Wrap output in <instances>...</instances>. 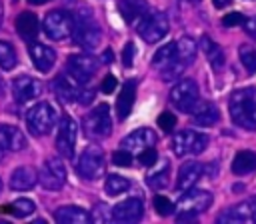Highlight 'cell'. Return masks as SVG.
Returning a JSON list of instances; mask_svg holds the SVG:
<instances>
[{
    "mask_svg": "<svg viewBox=\"0 0 256 224\" xmlns=\"http://www.w3.org/2000/svg\"><path fill=\"white\" fill-rule=\"evenodd\" d=\"M228 108H230V118L234 124L246 130H256V96L252 88L236 90L230 98Z\"/></svg>",
    "mask_w": 256,
    "mask_h": 224,
    "instance_id": "cell-1",
    "label": "cell"
},
{
    "mask_svg": "<svg viewBox=\"0 0 256 224\" xmlns=\"http://www.w3.org/2000/svg\"><path fill=\"white\" fill-rule=\"evenodd\" d=\"M74 42L82 48H96L102 40V30L98 26V22L94 20L90 8L80 6V10L74 16V30H72Z\"/></svg>",
    "mask_w": 256,
    "mask_h": 224,
    "instance_id": "cell-2",
    "label": "cell"
},
{
    "mask_svg": "<svg viewBox=\"0 0 256 224\" xmlns=\"http://www.w3.org/2000/svg\"><path fill=\"white\" fill-rule=\"evenodd\" d=\"M56 124V108L50 102H38L26 112V126L34 136H46Z\"/></svg>",
    "mask_w": 256,
    "mask_h": 224,
    "instance_id": "cell-3",
    "label": "cell"
},
{
    "mask_svg": "<svg viewBox=\"0 0 256 224\" xmlns=\"http://www.w3.org/2000/svg\"><path fill=\"white\" fill-rule=\"evenodd\" d=\"M104 168H106V158L102 148L96 144L86 146L76 162V172L84 180H98L104 174Z\"/></svg>",
    "mask_w": 256,
    "mask_h": 224,
    "instance_id": "cell-4",
    "label": "cell"
},
{
    "mask_svg": "<svg viewBox=\"0 0 256 224\" xmlns=\"http://www.w3.org/2000/svg\"><path fill=\"white\" fill-rule=\"evenodd\" d=\"M212 204V194L208 190H186V194L180 198L178 202V214L176 220L184 222V220H194L200 212H204L208 206Z\"/></svg>",
    "mask_w": 256,
    "mask_h": 224,
    "instance_id": "cell-5",
    "label": "cell"
},
{
    "mask_svg": "<svg viewBox=\"0 0 256 224\" xmlns=\"http://www.w3.org/2000/svg\"><path fill=\"white\" fill-rule=\"evenodd\" d=\"M112 132V116L108 104H98L84 116V134L88 138H106Z\"/></svg>",
    "mask_w": 256,
    "mask_h": 224,
    "instance_id": "cell-6",
    "label": "cell"
},
{
    "mask_svg": "<svg viewBox=\"0 0 256 224\" xmlns=\"http://www.w3.org/2000/svg\"><path fill=\"white\" fill-rule=\"evenodd\" d=\"M42 28H44V34L50 40H64L74 30V18L66 10H50L44 16Z\"/></svg>",
    "mask_w": 256,
    "mask_h": 224,
    "instance_id": "cell-7",
    "label": "cell"
},
{
    "mask_svg": "<svg viewBox=\"0 0 256 224\" xmlns=\"http://www.w3.org/2000/svg\"><path fill=\"white\" fill-rule=\"evenodd\" d=\"M138 34L144 42L154 44L168 34V18L162 12H146L138 22Z\"/></svg>",
    "mask_w": 256,
    "mask_h": 224,
    "instance_id": "cell-8",
    "label": "cell"
},
{
    "mask_svg": "<svg viewBox=\"0 0 256 224\" xmlns=\"http://www.w3.org/2000/svg\"><path fill=\"white\" fill-rule=\"evenodd\" d=\"M198 86L194 80L190 78H184V80H178L172 90H170V102L172 106H176L180 112H192L194 106L198 104Z\"/></svg>",
    "mask_w": 256,
    "mask_h": 224,
    "instance_id": "cell-9",
    "label": "cell"
},
{
    "mask_svg": "<svg viewBox=\"0 0 256 224\" xmlns=\"http://www.w3.org/2000/svg\"><path fill=\"white\" fill-rule=\"evenodd\" d=\"M76 140H78V124L74 122L72 116L64 114L62 120H60V126H58V134H56V148L58 152L72 160L74 158V152H76Z\"/></svg>",
    "mask_w": 256,
    "mask_h": 224,
    "instance_id": "cell-10",
    "label": "cell"
},
{
    "mask_svg": "<svg viewBox=\"0 0 256 224\" xmlns=\"http://www.w3.org/2000/svg\"><path fill=\"white\" fill-rule=\"evenodd\" d=\"M66 178H68V172H66L62 158L50 156L48 160H44V164L40 168V180L38 182L46 190H60L66 184Z\"/></svg>",
    "mask_w": 256,
    "mask_h": 224,
    "instance_id": "cell-11",
    "label": "cell"
},
{
    "mask_svg": "<svg viewBox=\"0 0 256 224\" xmlns=\"http://www.w3.org/2000/svg\"><path fill=\"white\" fill-rule=\"evenodd\" d=\"M208 144V136L200 134L196 130H182L172 140V152L176 156H188V154H200Z\"/></svg>",
    "mask_w": 256,
    "mask_h": 224,
    "instance_id": "cell-12",
    "label": "cell"
},
{
    "mask_svg": "<svg viewBox=\"0 0 256 224\" xmlns=\"http://www.w3.org/2000/svg\"><path fill=\"white\" fill-rule=\"evenodd\" d=\"M98 64H100V62H98L94 56H90V54H72V56L68 58L66 70H68V74H70L80 86H84V84H88L90 78L96 74Z\"/></svg>",
    "mask_w": 256,
    "mask_h": 224,
    "instance_id": "cell-13",
    "label": "cell"
},
{
    "mask_svg": "<svg viewBox=\"0 0 256 224\" xmlns=\"http://www.w3.org/2000/svg\"><path fill=\"white\" fill-rule=\"evenodd\" d=\"M12 94H14V98L18 102H32L42 94V82L32 78V76H28V74H22V76L14 78Z\"/></svg>",
    "mask_w": 256,
    "mask_h": 224,
    "instance_id": "cell-14",
    "label": "cell"
},
{
    "mask_svg": "<svg viewBox=\"0 0 256 224\" xmlns=\"http://www.w3.org/2000/svg\"><path fill=\"white\" fill-rule=\"evenodd\" d=\"M142 214H144V204L140 198H126L112 208V220L122 222V224L138 222Z\"/></svg>",
    "mask_w": 256,
    "mask_h": 224,
    "instance_id": "cell-15",
    "label": "cell"
},
{
    "mask_svg": "<svg viewBox=\"0 0 256 224\" xmlns=\"http://www.w3.org/2000/svg\"><path fill=\"white\" fill-rule=\"evenodd\" d=\"M256 216V198H248L236 206H230L226 208L220 216H218V222L222 224H232V222H248V220H254Z\"/></svg>",
    "mask_w": 256,
    "mask_h": 224,
    "instance_id": "cell-16",
    "label": "cell"
},
{
    "mask_svg": "<svg viewBox=\"0 0 256 224\" xmlns=\"http://www.w3.org/2000/svg\"><path fill=\"white\" fill-rule=\"evenodd\" d=\"M28 54H30L32 64L40 72H50L56 64V52L50 46L42 44V42H32L30 48H28Z\"/></svg>",
    "mask_w": 256,
    "mask_h": 224,
    "instance_id": "cell-17",
    "label": "cell"
},
{
    "mask_svg": "<svg viewBox=\"0 0 256 224\" xmlns=\"http://www.w3.org/2000/svg\"><path fill=\"white\" fill-rule=\"evenodd\" d=\"M136 78H130L124 82L118 98H116V112H118V118L120 120H126L132 112V106H134V100H136Z\"/></svg>",
    "mask_w": 256,
    "mask_h": 224,
    "instance_id": "cell-18",
    "label": "cell"
},
{
    "mask_svg": "<svg viewBox=\"0 0 256 224\" xmlns=\"http://www.w3.org/2000/svg\"><path fill=\"white\" fill-rule=\"evenodd\" d=\"M122 148L126 150H144L156 144V134L150 128H138L134 132H130L128 136L122 138Z\"/></svg>",
    "mask_w": 256,
    "mask_h": 224,
    "instance_id": "cell-19",
    "label": "cell"
},
{
    "mask_svg": "<svg viewBox=\"0 0 256 224\" xmlns=\"http://www.w3.org/2000/svg\"><path fill=\"white\" fill-rule=\"evenodd\" d=\"M202 172H204L202 164H198V162H194V160L182 164L180 170H178V176H176V188H178L180 192L190 190V188L200 180Z\"/></svg>",
    "mask_w": 256,
    "mask_h": 224,
    "instance_id": "cell-20",
    "label": "cell"
},
{
    "mask_svg": "<svg viewBox=\"0 0 256 224\" xmlns=\"http://www.w3.org/2000/svg\"><path fill=\"white\" fill-rule=\"evenodd\" d=\"M0 144L6 148V150H24L28 140L24 136V132L18 128V126H12V124H0Z\"/></svg>",
    "mask_w": 256,
    "mask_h": 224,
    "instance_id": "cell-21",
    "label": "cell"
},
{
    "mask_svg": "<svg viewBox=\"0 0 256 224\" xmlns=\"http://www.w3.org/2000/svg\"><path fill=\"white\" fill-rule=\"evenodd\" d=\"M54 220L58 224H90L92 222V216L80 208V206H60L56 212H54Z\"/></svg>",
    "mask_w": 256,
    "mask_h": 224,
    "instance_id": "cell-22",
    "label": "cell"
},
{
    "mask_svg": "<svg viewBox=\"0 0 256 224\" xmlns=\"http://www.w3.org/2000/svg\"><path fill=\"white\" fill-rule=\"evenodd\" d=\"M40 180V172L34 166H20L10 176V188L12 190H30Z\"/></svg>",
    "mask_w": 256,
    "mask_h": 224,
    "instance_id": "cell-23",
    "label": "cell"
},
{
    "mask_svg": "<svg viewBox=\"0 0 256 224\" xmlns=\"http://www.w3.org/2000/svg\"><path fill=\"white\" fill-rule=\"evenodd\" d=\"M16 32L20 34V38L24 40H34L40 32V22L38 16L34 12H20V16L16 18Z\"/></svg>",
    "mask_w": 256,
    "mask_h": 224,
    "instance_id": "cell-24",
    "label": "cell"
},
{
    "mask_svg": "<svg viewBox=\"0 0 256 224\" xmlns=\"http://www.w3.org/2000/svg\"><path fill=\"white\" fill-rule=\"evenodd\" d=\"M218 118H220V112L212 102H198L192 110V122L196 126H212L218 122Z\"/></svg>",
    "mask_w": 256,
    "mask_h": 224,
    "instance_id": "cell-25",
    "label": "cell"
},
{
    "mask_svg": "<svg viewBox=\"0 0 256 224\" xmlns=\"http://www.w3.org/2000/svg\"><path fill=\"white\" fill-rule=\"evenodd\" d=\"M118 10H120L122 18L128 24H132V22H136L138 18H142L148 12V4H146V0H120L118 2Z\"/></svg>",
    "mask_w": 256,
    "mask_h": 224,
    "instance_id": "cell-26",
    "label": "cell"
},
{
    "mask_svg": "<svg viewBox=\"0 0 256 224\" xmlns=\"http://www.w3.org/2000/svg\"><path fill=\"white\" fill-rule=\"evenodd\" d=\"M52 90L56 92V96H58L62 102L76 100V98H78V92H80V88L74 86L64 74H58V76L54 78V82H52Z\"/></svg>",
    "mask_w": 256,
    "mask_h": 224,
    "instance_id": "cell-27",
    "label": "cell"
},
{
    "mask_svg": "<svg viewBox=\"0 0 256 224\" xmlns=\"http://www.w3.org/2000/svg\"><path fill=\"white\" fill-rule=\"evenodd\" d=\"M256 170V152L252 150H240L232 160V172L242 176Z\"/></svg>",
    "mask_w": 256,
    "mask_h": 224,
    "instance_id": "cell-28",
    "label": "cell"
},
{
    "mask_svg": "<svg viewBox=\"0 0 256 224\" xmlns=\"http://www.w3.org/2000/svg\"><path fill=\"white\" fill-rule=\"evenodd\" d=\"M200 48L206 54V58L212 64V68L214 70H222V66H224V52L220 50V46L216 42H212L208 36H202L200 38Z\"/></svg>",
    "mask_w": 256,
    "mask_h": 224,
    "instance_id": "cell-29",
    "label": "cell"
},
{
    "mask_svg": "<svg viewBox=\"0 0 256 224\" xmlns=\"http://www.w3.org/2000/svg\"><path fill=\"white\" fill-rule=\"evenodd\" d=\"M176 46H178V64L182 68H188L194 62V58H196V48H198L196 42L192 38L184 36V38H180L176 42Z\"/></svg>",
    "mask_w": 256,
    "mask_h": 224,
    "instance_id": "cell-30",
    "label": "cell"
},
{
    "mask_svg": "<svg viewBox=\"0 0 256 224\" xmlns=\"http://www.w3.org/2000/svg\"><path fill=\"white\" fill-rule=\"evenodd\" d=\"M130 188V180L120 176V174H110L106 176V182H104V190L108 196H118L122 192H126Z\"/></svg>",
    "mask_w": 256,
    "mask_h": 224,
    "instance_id": "cell-31",
    "label": "cell"
},
{
    "mask_svg": "<svg viewBox=\"0 0 256 224\" xmlns=\"http://www.w3.org/2000/svg\"><path fill=\"white\" fill-rule=\"evenodd\" d=\"M18 64V56L14 46L8 40H0V68L2 70H14Z\"/></svg>",
    "mask_w": 256,
    "mask_h": 224,
    "instance_id": "cell-32",
    "label": "cell"
},
{
    "mask_svg": "<svg viewBox=\"0 0 256 224\" xmlns=\"http://www.w3.org/2000/svg\"><path fill=\"white\" fill-rule=\"evenodd\" d=\"M34 210H36V204H34L30 198H18V200H14L12 204H8V212L14 214V216H18V218H26V216H30Z\"/></svg>",
    "mask_w": 256,
    "mask_h": 224,
    "instance_id": "cell-33",
    "label": "cell"
},
{
    "mask_svg": "<svg viewBox=\"0 0 256 224\" xmlns=\"http://www.w3.org/2000/svg\"><path fill=\"white\" fill-rule=\"evenodd\" d=\"M168 172H170V166H168V164H164V166H162V170L152 172V174L146 178L148 186H150V188H154V190H162V188L168 184Z\"/></svg>",
    "mask_w": 256,
    "mask_h": 224,
    "instance_id": "cell-34",
    "label": "cell"
},
{
    "mask_svg": "<svg viewBox=\"0 0 256 224\" xmlns=\"http://www.w3.org/2000/svg\"><path fill=\"white\" fill-rule=\"evenodd\" d=\"M238 54H240V60H242L246 72L254 74V72H256V50L250 48V46H240Z\"/></svg>",
    "mask_w": 256,
    "mask_h": 224,
    "instance_id": "cell-35",
    "label": "cell"
},
{
    "mask_svg": "<svg viewBox=\"0 0 256 224\" xmlns=\"http://www.w3.org/2000/svg\"><path fill=\"white\" fill-rule=\"evenodd\" d=\"M154 208H156V212H158L160 216H170L176 206H174L166 196H154Z\"/></svg>",
    "mask_w": 256,
    "mask_h": 224,
    "instance_id": "cell-36",
    "label": "cell"
},
{
    "mask_svg": "<svg viewBox=\"0 0 256 224\" xmlns=\"http://www.w3.org/2000/svg\"><path fill=\"white\" fill-rule=\"evenodd\" d=\"M112 164H116V166H124V168L132 166V154H130V150H126V148L116 150V152L112 154Z\"/></svg>",
    "mask_w": 256,
    "mask_h": 224,
    "instance_id": "cell-37",
    "label": "cell"
},
{
    "mask_svg": "<svg viewBox=\"0 0 256 224\" xmlns=\"http://www.w3.org/2000/svg\"><path fill=\"white\" fill-rule=\"evenodd\" d=\"M158 126L164 130V132H172V128L176 126V116L172 112H162L158 116Z\"/></svg>",
    "mask_w": 256,
    "mask_h": 224,
    "instance_id": "cell-38",
    "label": "cell"
},
{
    "mask_svg": "<svg viewBox=\"0 0 256 224\" xmlns=\"http://www.w3.org/2000/svg\"><path fill=\"white\" fill-rule=\"evenodd\" d=\"M138 160H140V164H142V166H152V164H156V160H158V152L154 150V146L144 148V150L140 152Z\"/></svg>",
    "mask_w": 256,
    "mask_h": 224,
    "instance_id": "cell-39",
    "label": "cell"
},
{
    "mask_svg": "<svg viewBox=\"0 0 256 224\" xmlns=\"http://www.w3.org/2000/svg\"><path fill=\"white\" fill-rule=\"evenodd\" d=\"M244 22H246V16H242L240 12H230V14H226L222 18V24L224 26H240Z\"/></svg>",
    "mask_w": 256,
    "mask_h": 224,
    "instance_id": "cell-40",
    "label": "cell"
},
{
    "mask_svg": "<svg viewBox=\"0 0 256 224\" xmlns=\"http://www.w3.org/2000/svg\"><path fill=\"white\" fill-rule=\"evenodd\" d=\"M134 54H136V48H134V44H132V42H126V46H124V52H122V64H124L126 68L134 64Z\"/></svg>",
    "mask_w": 256,
    "mask_h": 224,
    "instance_id": "cell-41",
    "label": "cell"
},
{
    "mask_svg": "<svg viewBox=\"0 0 256 224\" xmlns=\"http://www.w3.org/2000/svg\"><path fill=\"white\" fill-rule=\"evenodd\" d=\"M116 86H118V80H116L112 74H108V76L102 80V86H100V90H102V92H106V94H110L112 90H116Z\"/></svg>",
    "mask_w": 256,
    "mask_h": 224,
    "instance_id": "cell-42",
    "label": "cell"
},
{
    "mask_svg": "<svg viewBox=\"0 0 256 224\" xmlns=\"http://www.w3.org/2000/svg\"><path fill=\"white\" fill-rule=\"evenodd\" d=\"M244 28H246V34H248L250 38H254V40H256V16H252V18H246V22H244Z\"/></svg>",
    "mask_w": 256,
    "mask_h": 224,
    "instance_id": "cell-43",
    "label": "cell"
},
{
    "mask_svg": "<svg viewBox=\"0 0 256 224\" xmlns=\"http://www.w3.org/2000/svg\"><path fill=\"white\" fill-rule=\"evenodd\" d=\"M90 100H92V92H90V90H82V88H80L76 102H80V104H88Z\"/></svg>",
    "mask_w": 256,
    "mask_h": 224,
    "instance_id": "cell-44",
    "label": "cell"
},
{
    "mask_svg": "<svg viewBox=\"0 0 256 224\" xmlns=\"http://www.w3.org/2000/svg\"><path fill=\"white\" fill-rule=\"evenodd\" d=\"M212 2H214V6H216V8H226L232 0H212Z\"/></svg>",
    "mask_w": 256,
    "mask_h": 224,
    "instance_id": "cell-45",
    "label": "cell"
},
{
    "mask_svg": "<svg viewBox=\"0 0 256 224\" xmlns=\"http://www.w3.org/2000/svg\"><path fill=\"white\" fill-rule=\"evenodd\" d=\"M30 4H34V6H40V4H46V2H50V0H28Z\"/></svg>",
    "mask_w": 256,
    "mask_h": 224,
    "instance_id": "cell-46",
    "label": "cell"
},
{
    "mask_svg": "<svg viewBox=\"0 0 256 224\" xmlns=\"http://www.w3.org/2000/svg\"><path fill=\"white\" fill-rule=\"evenodd\" d=\"M2 14H4V10H2V2H0V26H2V18H4Z\"/></svg>",
    "mask_w": 256,
    "mask_h": 224,
    "instance_id": "cell-47",
    "label": "cell"
},
{
    "mask_svg": "<svg viewBox=\"0 0 256 224\" xmlns=\"http://www.w3.org/2000/svg\"><path fill=\"white\" fill-rule=\"evenodd\" d=\"M2 158H4V146L0 144V162H2Z\"/></svg>",
    "mask_w": 256,
    "mask_h": 224,
    "instance_id": "cell-48",
    "label": "cell"
},
{
    "mask_svg": "<svg viewBox=\"0 0 256 224\" xmlns=\"http://www.w3.org/2000/svg\"><path fill=\"white\" fill-rule=\"evenodd\" d=\"M0 192H2V180H0Z\"/></svg>",
    "mask_w": 256,
    "mask_h": 224,
    "instance_id": "cell-49",
    "label": "cell"
},
{
    "mask_svg": "<svg viewBox=\"0 0 256 224\" xmlns=\"http://www.w3.org/2000/svg\"><path fill=\"white\" fill-rule=\"evenodd\" d=\"M184 2H196V0H184Z\"/></svg>",
    "mask_w": 256,
    "mask_h": 224,
    "instance_id": "cell-50",
    "label": "cell"
},
{
    "mask_svg": "<svg viewBox=\"0 0 256 224\" xmlns=\"http://www.w3.org/2000/svg\"><path fill=\"white\" fill-rule=\"evenodd\" d=\"M254 222H256V216H254Z\"/></svg>",
    "mask_w": 256,
    "mask_h": 224,
    "instance_id": "cell-51",
    "label": "cell"
}]
</instances>
